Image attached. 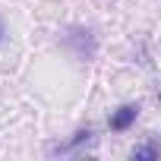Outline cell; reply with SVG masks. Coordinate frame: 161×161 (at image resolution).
<instances>
[{
  "label": "cell",
  "mask_w": 161,
  "mask_h": 161,
  "mask_svg": "<svg viewBox=\"0 0 161 161\" xmlns=\"http://www.w3.org/2000/svg\"><path fill=\"white\" fill-rule=\"evenodd\" d=\"M63 47H69V51L76 54V60H92L98 41H95V32H92V29L73 25V29H66V35H63Z\"/></svg>",
  "instance_id": "1"
},
{
  "label": "cell",
  "mask_w": 161,
  "mask_h": 161,
  "mask_svg": "<svg viewBox=\"0 0 161 161\" xmlns=\"http://www.w3.org/2000/svg\"><path fill=\"white\" fill-rule=\"evenodd\" d=\"M139 101H130V104H120L117 111H111V117H108V126H111V133H126V130H133L136 126V120H139Z\"/></svg>",
  "instance_id": "2"
},
{
  "label": "cell",
  "mask_w": 161,
  "mask_h": 161,
  "mask_svg": "<svg viewBox=\"0 0 161 161\" xmlns=\"http://www.w3.org/2000/svg\"><path fill=\"white\" fill-rule=\"evenodd\" d=\"M92 142H95V130H92V126H79L66 142H54V145L47 148V155H69V152L82 148V145H92Z\"/></svg>",
  "instance_id": "3"
},
{
  "label": "cell",
  "mask_w": 161,
  "mask_h": 161,
  "mask_svg": "<svg viewBox=\"0 0 161 161\" xmlns=\"http://www.w3.org/2000/svg\"><path fill=\"white\" fill-rule=\"evenodd\" d=\"M158 155H161V148H158L155 136H148L142 145H133V152H130V158H136V161H155Z\"/></svg>",
  "instance_id": "4"
},
{
  "label": "cell",
  "mask_w": 161,
  "mask_h": 161,
  "mask_svg": "<svg viewBox=\"0 0 161 161\" xmlns=\"http://www.w3.org/2000/svg\"><path fill=\"white\" fill-rule=\"evenodd\" d=\"M0 41H3V22H0Z\"/></svg>",
  "instance_id": "5"
}]
</instances>
